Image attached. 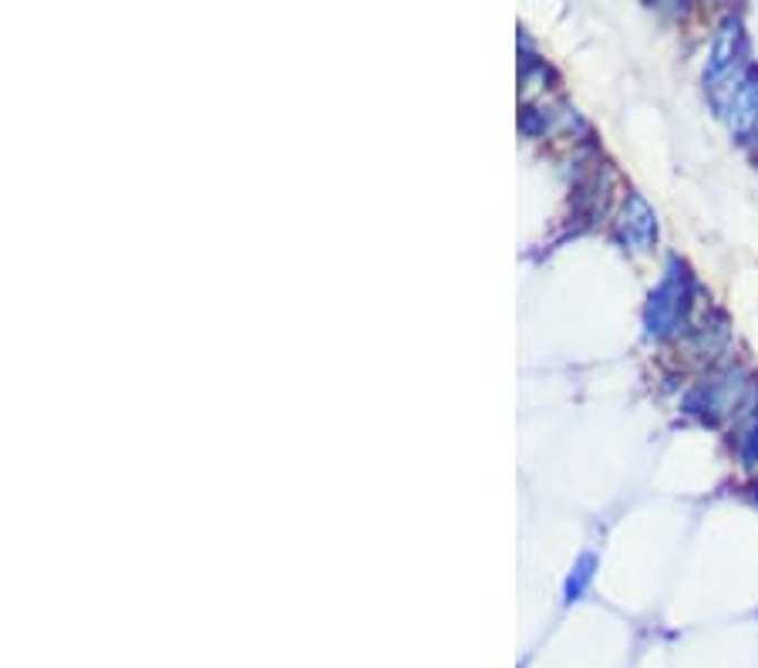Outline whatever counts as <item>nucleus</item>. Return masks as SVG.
<instances>
[{
    "label": "nucleus",
    "mask_w": 758,
    "mask_h": 668,
    "mask_svg": "<svg viewBox=\"0 0 758 668\" xmlns=\"http://www.w3.org/2000/svg\"><path fill=\"white\" fill-rule=\"evenodd\" d=\"M751 395H755L751 382H745L741 375L728 372L725 379H718V382L698 389V392L688 399V412H701L705 419L731 415V412L745 409V405L751 402Z\"/></svg>",
    "instance_id": "2"
},
{
    "label": "nucleus",
    "mask_w": 758,
    "mask_h": 668,
    "mask_svg": "<svg viewBox=\"0 0 758 668\" xmlns=\"http://www.w3.org/2000/svg\"><path fill=\"white\" fill-rule=\"evenodd\" d=\"M755 136H758V122H755Z\"/></svg>",
    "instance_id": "8"
},
{
    "label": "nucleus",
    "mask_w": 758,
    "mask_h": 668,
    "mask_svg": "<svg viewBox=\"0 0 758 668\" xmlns=\"http://www.w3.org/2000/svg\"><path fill=\"white\" fill-rule=\"evenodd\" d=\"M593 564H597V561H593V557L587 553L583 561H580V568H577V574H573V578H570V584H567V601H573V598H580V595H583V588H587V584H590V578H593Z\"/></svg>",
    "instance_id": "5"
},
{
    "label": "nucleus",
    "mask_w": 758,
    "mask_h": 668,
    "mask_svg": "<svg viewBox=\"0 0 758 668\" xmlns=\"http://www.w3.org/2000/svg\"><path fill=\"white\" fill-rule=\"evenodd\" d=\"M755 500H758V487H755Z\"/></svg>",
    "instance_id": "7"
},
{
    "label": "nucleus",
    "mask_w": 758,
    "mask_h": 668,
    "mask_svg": "<svg viewBox=\"0 0 758 668\" xmlns=\"http://www.w3.org/2000/svg\"><path fill=\"white\" fill-rule=\"evenodd\" d=\"M741 460H745V466L758 463V422L748 429V435H741Z\"/></svg>",
    "instance_id": "6"
},
{
    "label": "nucleus",
    "mask_w": 758,
    "mask_h": 668,
    "mask_svg": "<svg viewBox=\"0 0 758 668\" xmlns=\"http://www.w3.org/2000/svg\"><path fill=\"white\" fill-rule=\"evenodd\" d=\"M738 55H741V28H738V21H735V18H728V21L721 24L718 38H715V51H711L708 78H711V81L725 78V75L735 68Z\"/></svg>",
    "instance_id": "4"
},
{
    "label": "nucleus",
    "mask_w": 758,
    "mask_h": 668,
    "mask_svg": "<svg viewBox=\"0 0 758 668\" xmlns=\"http://www.w3.org/2000/svg\"><path fill=\"white\" fill-rule=\"evenodd\" d=\"M688 307V274H685V264H671L665 281L658 284V291L651 294V304H648V331L651 334H671L681 321Z\"/></svg>",
    "instance_id": "1"
},
{
    "label": "nucleus",
    "mask_w": 758,
    "mask_h": 668,
    "mask_svg": "<svg viewBox=\"0 0 758 668\" xmlns=\"http://www.w3.org/2000/svg\"><path fill=\"white\" fill-rule=\"evenodd\" d=\"M654 234H658L654 209L648 206L644 196H630L623 209V240L634 250H648L654 244Z\"/></svg>",
    "instance_id": "3"
}]
</instances>
